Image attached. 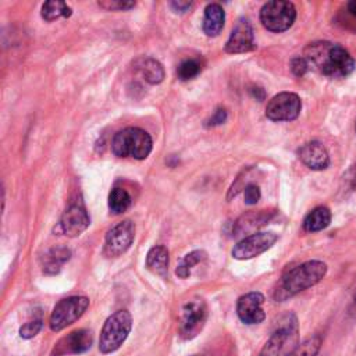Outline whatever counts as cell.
Masks as SVG:
<instances>
[{"label": "cell", "mask_w": 356, "mask_h": 356, "mask_svg": "<svg viewBox=\"0 0 356 356\" xmlns=\"http://www.w3.org/2000/svg\"><path fill=\"white\" fill-rule=\"evenodd\" d=\"M254 49V38H253V29L246 18L238 19L235 24L227 43H225V51L231 54L238 53H246Z\"/></svg>", "instance_id": "5bb4252c"}, {"label": "cell", "mask_w": 356, "mask_h": 356, "mask_svg": "<svg viewBox=\"0 0 356 356\" xmlns=\"http://www.w3.org/2000/svg\"><path fill=\"white\" fill-rule=\"evenodd\" d=\"M225 120H227V111H225V108L220 107V108H217V110L214 111V114L209 118V121H207L206 125H207V127L221 125V124L225 122Z\"/></svg>", "instance_id": "1f68e13d"}, {"label": "cell", "mask_w": 356, "mask_h": 356, "mask_svg": "<svg viewBox=\"0 0 356 356\" xmlns=\"http://www.w3.org/2000/svg\"><path fill=\"white\" fill-rule=\"evenodd\" d=\"M309 67L330 78H345L353 72L356 63L342 46L331 42H313L303 51Z\"/></svg>", "instance_id": "6da1fadb"}, {"label": "cell", "mask_w": 356, "mask_h": 356, "mask_svg": "<svg viewBox=\"0 0 356 356\" xmlns=\"http://www.w3.org/2000/svg\"><path fill=\"white\" fill-rule=\"evenodd\" d=\"M92 332L88 330H75L64 335L53 346L50 356H70L86 352L92 345Z\"/></svg>", "instance_id": "7c38bea8"}, {"label": "cell", "mask_w": 356, "mask_h": 356, "mask_svg": "<svg viewBox=\"0 0 356 356\" xmlns=\"http://www.w3.org/2000/svg\"><path fill=\"white\" fill-rule=\"evenodd\" d=\"M42 325H43L42 318H33V320L25 323L24 325H21L19 337L24 339H31L42 330Z\"/></svg>", "instance_id": "83f0119b"}, {"label": "cell", "mask_w": 356, "mask_h": 356, "mask_svg": "<svg viewBox=\"0 0 356 356\" xmlns=\"http://www.w3.org/2000/svg\"><path fill=\"white\" fill-rule=\"evenodd\" d=\"M302 108L300 97L292 92H281L271 97L266 107V117L271 121H292Z\"/></svg>", "instance_id": "30bf717a"}, {"label": "cell", "mask_w": 356, "mask_h": 356, "mask_svg": "<svg viewBox=\"0 0 356 356\" xmlns=\"http://www.w3.org/2000/svg\"><path fill=\"white\" fill-rule=\"evenodd\" d=\"M71 15V7L60 0H50L43 3L42 6V18L47 22H51L54 19H58L61 17H70Z\"/></svg>", "instance_id": "603a6c76"}, {"label": "cell", "mask_w": 356, "mask_h": 356, "mask_svg": "<svg viewBox=\"0 0 356 356\" xmlns=\"http://www.w3.org/2000/svg\"><path fill=\"white\" fill-rule=\"evenodd\" d=\"M206 252L204 250H193L191 253H188L182 260L181 263L178 264V267L175 268V274L179 277V278H188L191 275V268L193 266H196L197 263L203 261L206 259Z\"/></svg>", "instance_id": "d4e9b609"}, {"label": "cell", "mask_w": 356, "mask_h": 356, "mask_svg": "<svg viewBox=\"0 0 356 356\" xmlns=\"http://www.w3.org/2000/svg\"><path fill=\"white\" fill-rule=\"evenodd\" d=\"M321 348V338L318 335H313L299 343L288 356H317Z\"/></svg>", "instance_id": "484cf974"}, {"label": "cell", "mask_w": 356, "mask_h": 356, "mask_svg": "<svg viewBox=\"0 0 356 356\" xmlns=\"http://www.w3.org/2000/svg\"><path fill=\"white\" fill-rule=\"evenodd\" d=\"M274 216V211L271 210H249L248 213H243L234 224L232 232L235 236L245 235V234H256V231L267 224L271 217Z\"/></svg>", "instance_id": "e0dca14e"}, {"label": "cell", "mask_w": 356, "mask_h": 356, "mask_svg": "<svg viewBox=\"0 0 356 356\" xmlns=\"http://www.w3.org/2000/svg\"><path fill=\"white\" fill-rule=\"evenodd\" d=\"M134 65L142 74V76L145 78L146 82H149L152 85L163 82L164 75H165L164 68L157 60L150 58V57H140L134 63Z\"/></svg>", "instance_id": "ffe728a7"}, {"label": "cell", "mask_w": 356, "mask_h": 356, "mask_svg": "<svg viewBox=\"0 0 356 356\" xmlns=\"http://www.w3.org/2000/svg\"><path fill=\"white\" fill-rule=\"evenodd\" d=\"M355 302H356V293H355Z\"/></svg>", "instance_id": "e575fe53"}, {"label": "cell", "mask_w": 356, "mask_h": 356, "mask_svg": "<svg viewBox=\"0 0 356 356\" xmlns=\"http://www.w3.org/2000/svg\"><path fill=\"white\" fill-rule=\"evenodd\" d=\"M168 250L161 245L153 246L146 256V267L156 275L165 277L168 273Z\"/></svg>", "instance_id": "d6986e66"}, {"label": "cell", "mask_w": 356, "mask_h": 356, "mask_svg": "<svg viewBox=\"0 0 356 356\" xmlns=\"http://www.w3.org/2000/svg\"><path fill=\"white\" fill-rule=\"evenodd\" d=\"M243 196H245V203L246 204H256L260 199V189L256 184H248L243 188Z\"/></svg>", "instance_id": "f546056e"}, {"label": "cell", "mask_w": 356, "mask_h": 356, "mask_svg": "<svg viewBox=\"0 0 356 356\" xmlns=\"http://www.w3.org/2000/svg\"><path fill=\"white\" fill-rule=\"evenodd\" d=\"M295 18L296 8L291 1H267L260 10V21L263 26L271 32H284L289 29L295 22Z\"/></svg>", "instance_id": "5b68a950"}, {"label": "cell", "mask_w": 356, "mask_h": 356, "mask_svg": "<svg viewBox=\"0 0 356 356\" xmlns=\"http://www.w3.org/2000/svg\"><path fill=\"white\" fill-rule=\"evenodd\" d=\"M298 335V320L289 313L286 314L275 331L270 335L264 346L261 348L259 356H281L286 343L295 342Z\"/></svg>", "instance_id": "ba28073f"}, {"label": "cell", "mask_w": 356, "mask_h": 356, "mask_svg": "<svg viewBox=\"0 0 356 356\" xmlns=\"http://www.w3.org/2000/svg\"><path fill=\"white\" fill-rule=\"evenodd\" d=\"M225 21V13L222 7L217 3H211L204 8L203 17V32L207 36H217L222 28Z\"/></svg>", "instance_id": "ac0fdd59"}, {"label": "cell", "mask_w": 356, "mask_h": 356, "mask_svg": "<svg viewBox=\"0 0 356 356\" xmlns=\"http://www.w3.org/2000/svg\"><path fill=\"white\" fill-rule=\"evenodd\" d=\"M309 70V64L306 61V58L302 56V57H295L292 61H291V71L293 72V75L296 76H303Z\"/></svg>", "instance_id": "4dcf8cb0"}, {"label": "cell", "mask_w": 356, "mask_h": 356, "mask_svg": "<svg viewBox=\"0 0 356 356\" xmlns=\"http://www.w3.org/2000/svg\"><path fill=\"white\" fill-rule=\"evenodd\" d=\"M132 328V317L128 310H117L103 324L99 339L102 353L115 352L127 339Z\"/></svg>", "instance_id": "277c9868"}, {"label": "cell", "mask_w": 356, "mask_h": 356, "mask_svg": "<svg viewBox=\"0 0 356 356\" xmlns=\"http://www.w3.org/2000/svg\"><path fill=\"white\" fill-rule=\"evenodd\" d=\"M348 10H349V13H350L353 17H356V0H353V1H350V3L348 4Z\"/></svg>", "instance_id": "836d02e7"}, {"label": "cell", "mask_w": 356, "mask_h": 356, "mask_svg": "<svg viewBox=\"0 0 356 356\" xmlns=\"http://www.w3.org/2000/svg\"><path fill=\"white\" fill-rule=\"evenodd\" d=\"M131 204V196L124 188H113L108 195V209L113 214L124 213Z\"/></svg>", "instance_id": "cb8c5ba5"}, {"label": "cell", "mask_w": 356, "mask_h": 356, "mask_svg": "<svg viewBox=\"0 0 356 356\" xmlns=\"http://www.w3.org/2000/svg\"><path fill=\"white\" fill-rule=\"evenodd\" d=\"M202 70V65L195 58H188V60H184L178 68H177V75L181 81H189L192 78H195L196 75H199Z\"/></svg>", "instance_id": "4316f807"}, {"label": "cell", "mask_w": 356, "mask_h": 356, "mask_svg": "<svg viewBox=\"0 0 356 356\" xmlns=\"http://www.w3.org/2000/svg\"><path fill=\"white\" fill-rule=\"evenodd\" d=\"M207 318L206 302L200 298L188 300L181 309L179 335L184 339L195 338L203 328Z\"/></svg>", "instance_id": "52a82bcc"}, {"label": "cell", "mask_w": 356, "mask_h": 356, "mask_svg": "<svg viewBox=\"0 0 356 356\" xmlns=\"http://www.w3.org/2000/svg\"><path fill=\"white\" fill-rule=\"evenodd\" d=\"M264 296L260 292H248L238 299L236 313L245 324H259L266 318L263 310Z\"/></svg>", "instance_id": "4fadbf2b"}, {"label": "cell", "mask_w": 356, "mask_h": 356, "mask_svg": "<svg viewBox=\"0 0 356 356\" xmlns=\"http://www.w3.org/2000/svg\"><path fill=\"white\" fill-rule=\"evenodd\" d=\"M153 149L150 135L140 128L128 127L118 131L111 142V150L117 157H132L136 160L146 159Z\"/></svg>", "instance_id": "3957f363"}, {"label": "cell", "mask_w": 356, "mask_h": 356, "mask_svg": "<svg viewBox=\"0 0 356 356\" xmlns=\"http://www.w3.org/2000/svg\"><path fill=\"white\" fill-rule=\"evenodd\" d=\"M90 224L86 210L79 204H71L61 216L60 228L65 236H79Z\"/></svg>", "instance_id": "9a60e30c"}, {"label": "cell", "mask_w": 356, "mask_h": 356, "mask_svg": "<svg viewBox=\"0 0 356 356\" xmlns=\"http://www.w3.org/2000/svg\"><path fill=\"white\" fill-rule=\"evenodd\" d=\"M327 274V264L320 260L305 261L284 274L278 288L275 289V299L284 300L293 296L316 284H318Z\"/></svg>", "instance_id": "7a4b0ae2"}, {"label": "cell", "mask_w": 356, "mask_h": 356, "mask_svg": "<svg viewBox=\"0 0 356 356\" xmlns=\"http://www.w3.org/2000/svg\"><path fill=\"white\" fill-rule=\"evenodd\" d=\"M99 7L104 8L106 11H127L132 7H135V1H115V0H106V1H99Z\"/></svg>", "instance_id": "f1b7e54d"}, {"label": "cell", "mask_w": 356, "mask_h": 356, "mask_svg": "<svg viewBox=\"0 0 356 356\" xmlns=\"http://www.w3.org/2000/svg\"><path fill=\"white\" fill-rule=\"evenodd\" d=\"M331 222V211L325 206L313 209L303 220V228L307 232H317L327 228Z\"/></svg>", "instance_id": "44dd1931"}, {"label": "cell", "mask_w": 356, "mask_h": 356, "mask_svg": "<svg viewBox=\"0 0 356 356\" xmlns=\"http://www.w3.org/2000/svg\"><path fill=\"white\" fill-rule=\"evenodd\" d=\"M135 238V225L131 220H124L114 225L106 235L103 253L106 257H118L132 245Z\"/></svg>", "instance_id": "9c48e42d"}, {"label": "cell", "mask_w": 356, "mask_h": 356, "mask_svg": "<svg viewBox=\"0 0 356 356\" xmlns=\"http://www.w3.org/2000/svg\"><path fill=\"white\" fill-rule=\"evenodd\" d=\"M89 299L86 296H68L61 299L53 309L49 320L50 330L58 332L74 324L86 312Z\"/></svg>", "instance_id": "8992f818"}, {"label": "cell", "mask_w": 356, "mask_h": 356, "mask_svg": "<svg viewBox=\"0 0 356 356\" xmlns=\"http://www.w3.org/2000/svg\"><path fill=\"white\" fill-rule=\"evenodd\" d=\"M192 1H172L171 7L177 11V13H185L188 8H191Z\"/></svg>", "instance_id": "d6a6232c"}, {"label": "cell", "mask_w": 356, "mask_h": 356, "mask_svg": "<svg viewBox=\"0 0 356 356\" xmlns=\"http://www.w3.org/2000/svg\"><path fill=\"white\" fill-rule=\"evenodd\" d=\"M71 252L68 248L58 246L50 249L43 257V271L46 274H57L61 270V266L70 260Z\"/></svg>", "instance_id": "7402d4cb"}, {"label": "cell", "mask_w": 356, "mask_h": 356, "mask_svg": "<svg viewBox=\"0 0 356 356\" xmlns=\"http://www.w3.org/2000/svg\"><path fill=\"white\" fill-rule=\"evenodd\" d=\"M298 157L310 170H324L330 164L328 152L317 140H312L302 145L298 149Z\"/></svg>", "instance_id": "2e32d148"}, {"label": "cell", "mask_w": 356, "mask_h": 356, "mask_svg": "<svg viewBox=\"0 0 356 356\" xmlns=\"http://www.w3.org/2000/svg\"><path fill=\"white\" fill-rule=\"evenodd\" d=\"M278 239V235L274 232H256L245 236L232 248V257L236 260L253 259L263 252L268 250Z\"/></svg>", "instance_id": "8fae6325"}]
</instances>
